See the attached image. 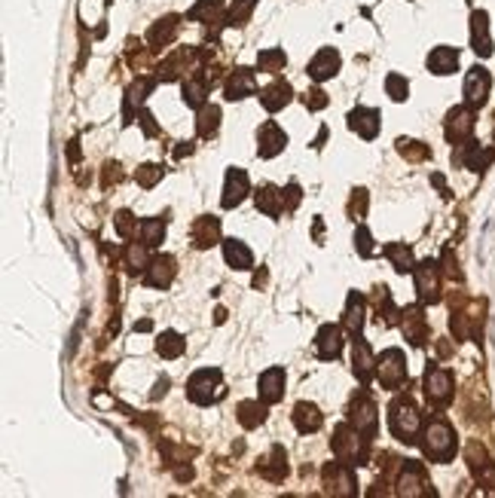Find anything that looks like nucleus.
<instances>
[{
  "label": "nucleus",
  "mask_w": 495,
  "mask_h": 498,
  "mask_svg": "<svg viewBox=\"0 0 495 498\" xmlns=\"http://www.w3.org/2000/svg\"><path fill=\"white\" fill-rule=\"evenodd\" d=\"M398 495H407V498L435 495V489H428L425 467H422L419 462H407L404 467H400V477H398Z\"/></svg>",
  "instance_id": "8"
},
{
  "label": "nucleus",
  "mask_w": 495,
  "mask_h": 498,
  "mask_svg": "<svg viewBox=\"0 0 495 498\" xmlns=\"http://www.w3.org/2000/svg\"><path fill=\"white\" fill-rule=\"evenodd\" d=\"M416 291H419V300L422 303H437L440 300V269L435 260H425L419 263L416 269Z\"/></svg>",
  "instance_id": "10"
},
{
  "label": "nucleus",
  "mask_w": 495,
  "mask_h": 498,
  "mask_svg": "<svg viewBox=\"0 0 495 498\" xmlns=\"http://www.w3.org/2000/svg\"><path fill=\"white\" fill-rule=\"evenodd\" d=\"M303 101H306V107H309V110H321V107H327V95L321 92V89H312V92H306Z\"/></svg>",
  "instance_id": "50"
},
{
  "label": "nucleus",
  "mask_w": 495,
  "mask_h": 498,
  "mask_svg": "<svg viewBox=\"0 0 495 498\" xmlns=\"http://www.w3.org/2000/svg\"><path fill=\"white\" fill-rule=\"evenodd\" d=\"M348 211H352V217H364V211H367V193L364 190H358L355 196H352V205H348Z\"/></svg>",
  "instance_id": "51"
},
{
  "label": "nucleus",
  "mask_w": 495,
  "mask_h": 498,
  "mask_svg": "<svg viewBox=\"0 0 495 498\" xmlns=\"http://www.w3.org/2000/svg\"><path fill=\"white\" fill-rule=\"evenodd\" d=\"M321 480H324V489L330 495H339V498L358 495V480H355V474H352V465H346V462H339V459L324 465Z\"/></svg>",
  "instance_id": "6"
},
{
  "label": "nucleus",
  "mask_w": 495,
  "mask_h": 498,
  "mask_svg": "<svg viewBox=\"0 0 495 498\" xmlns=\"http://www.w3.org/2000/svg\"><path fill=\"white\" fill-rule=\"evenodd\" d=\"M183 349H187V342L181 340V333H174V330H165L162 337H159V342H156V352L162 354V358H181L183 354Z\"/></svg>",
  "instance_id": "38"
},
{
  "label": "nucleus",
  "mask_w": 495,
  "mask_h": 498,
  "mask_svg": "<svg viewBox=\"0 0 495 498\" xmlns=\"http://www.w3.org/2000/svg\"><path fill=\"white\" fill-rule=\"evenodd\" d=\"M425 394H428V401L435 406L449 404V398H452V373L437 367V364H431V367L425 370Z\"/></svg>",
  "instance_id": "9"
},
{
  "label": "nucleus",
  "mask_w": 495,
  "mask_h": 498,
  "mask_svg": "<svg viewBox=\"0 0 495 498\" xmlns=\"http://www.w3.org/2000/svg\"><path fill=\"white\" fill-rule=\"evenodd\" d=\"M352 361H355V376H358V382H361V385H370V379L376 376V358H373V352H370L367 340L355 337V342H352Z\"/></svg>",
  "instance_id": "15"
},
{
  "label": "nucleus",
  "mask_w": 495,
  "mask_h": 498,
  "mask_svg": "<svg viewBox=\"0 0 495 498\" xmlns=\"http://www.w3.org/2000/svg\"><path fill=\"white\" fill-rule=\"evenodd\" d=\"M135 178H138V184H141V187H147V190H150V187L162 178V168H159V166H150V162H147V166H141V168H138V175H135Z\"/></svg>",
  "instance_id": "45"
},
{
  "label": "nucleus",
  "mask_w": 495,
  "mask_h": 498,
  "mask_svg": "<svg viewBox=\"0 0 495 498\" xmlns=\"http://www.w3.org/2000/svg\"><path fill=\"white\" fill-rule=\"evenodd\" d=\"M260 474L266 477V480H284V474H287V455L282 446H272V453H270V459H266V465H260Z\"/></svg>",
  "instance_id": "34"
},
{
  "label": "nucleus",
  "mask_w": 495,
  "mask_h": 498,
  "mask_svg": "<svg viewBox=\"0 0 495 498\" xmlns=\"http://www.w3.org/2000/svg\"><path fill=\"white\" fill-rule=\"evenodd\" d=\"M165 389H169V379H165V376H162V379L156 382V391H153L150 398H153V401H156V398H162V394H165Z\"/></svg>",
  "instance_id": "54"
},
{
  "label": "nucleus",
  "mask_w": 495,
  "mask_h": 498,
  "mask_svg": "<svg viewBox=\"0 0 495 498\" xmlns=\"http://www.w3.org/2000/svg\"><path fill=\"white\" fill-rule=\"evenodd\" d=\"M254 89H257V80H254V70H247V67H239L235 74L226 80V86H223V95L226 101H239V98H247V95H254Z\"/></svg>",
  "instance_id": "21"
},
{
  "label": "nucleus",
  "mask_w": 495,
  "mask_h": 498,
  "mask_svg": "<svg viewBox=\"0 0 495 498\" xmlns=\"http://www.w3.org/2000/svg\"><path fill=\"white\" fill-rule=\"evenodd\" d=\"M443 131H447L449 144H462V141H468L471 131H474V110H471V104L452 107L447 114V126H443Z\"/></svg>",
  "instance_id": "11"
},
{
  "label": "nucleus",
  "mask_w": 495,
  "mask_h": 498,
  "mask_svg": "<svg viewBox=\"0 0 495 498\" xmlns=\"http://www.w3.org/2000/svg\"><path fill=\"white\" fill-rule=\"evenodd\" d=\"M489 89H492V77H489V70H486V67H480V65H474V67L468 70V77H465V101H468L471 107L486 104Z\"/></svg>",
  "instance_id": "12"
},
{
  "label": "nucleus",
  "mask_w": 495,
  "mask_h": 498,
  "mask_svg": "<svg viewBox=\"0 0 495 498\" xmlns=\"http://www.w3.org/2000/svg\"><path fill=\"white\" fill-rule=\"evenodd\" d=\"M141 242L144 245H150V248H156L159 242L165 239V220L159 217H150V220H141Z\"/></svg>",
  "instance_id": "39"
},
{
  "label": "nucleus",
  "mask_w": 495,
  "mask_h": 498,
  "mask_svg": "<svg viewBox=\"0 0 495 498\" xmlns=\"http://www.w3.org/2000/svg\"><path fill=\"white\" fill-rule=\"evenodd\" d=\"M339 70V53L336 49H321L312 62H309V77L318 80V83H324V80H330Z\"/></svg>",
  "instance_id": "22"
},
{
  "label": "nucleus",
  "mask_w": 495,
  "mask_h": 498,
  "mask_svg": "<svg viewBox=\"0 0 495 498\" xmlns=\"http://www.w3.org/2000/svg\"><path fill=\"white\" fill-rule=\"evenodd\" d=\"M174 272H178V266H174V257L162 254V257H153L150 260L144 281H147V288H169L171 278H174Z\"/></svg>",
  "instance_id": "18"
},
{
  "label": "nucleus",
  "mask_w": 495,
  "mask_h": 498,
  "mask_svg": "<svg viewBox=\"0 0 495 498\" xmlns=\"http://www.w3.org/2000/svg\"><path fill=\"white\" fill-rule=\"evenodd\" d=\"M284 398V370L282 367H270L260 376V401L275 404Z\"/></svg>",
  "instance_id": "25"
},
{
  "label": "nucleus",
  "mask_w": 495,
  "mask_h": 498,
  "mask_svg": "<svg viewBox=\"0 0 495 498\" xmlns=\"http://www.w3.org/2000/svg\"><path fill=\"white\" fill-rule=\"evenodd\" d=\"M422 450L431 462H449L456 455V431L447 419H431L422 431Z\"/></svg>",
  "instance_id": "1"
},
{
  "label": "nucleus",
  "mask_w": 495,
  "mask_h": 498,
  "mask_svg": "<svg viewBox=\"0 0 495 498\" xmlns=\"http://www.w3.org/2000/svg\"><path fill=\"white\" fill-rule=\"evenodd\" d=\"M284 144H287V135L275 123H263L260 131H257V153H260L263 159L278 156L284 150Z\"/></svg>",
  "instance_id": "14"
},
{
  "label": "nucleus",
  "mask_w": 495,
  "mask_h": 498,
  "mask_svg": "<svg viewBox=\"0 0 495 498\" xmlns=\"http://www.w3.org/2000/svg\"><path fill=\"white\" fill-rule=\"evenodd\" d=\"M218 129H220V107L202 104L199 119H196V131H199V138H211Z\"/></svg>",
  "instance_id": "36"
},
{
  "label": "nucleus",
  "mask_w": 495,
  "mask_h": 498,
  "mask_svg": "<svg viewBox=\"0 0 495 498\" xmlns=\"http://www.w3.org/2000/svg\"><path fill=\"white\" fill-rule=\"evenodd\" d=\"M141 126H144V131H147V135H153V131H156V123H153V117L147 114V110L141 114Z\"/></svg>",
  "instance_id": "53"
},
{
  "label": "nucleus",
  "mask_w": 495,
  "mask_h": 498,
  "mask_svg": "<svg viewBox=\"0 0 495 498\" xmlns=\"http://www.w3.org/2000/svg\"><path fill=\"white\" fill-rule=\"evenodd\" d=\"M343 324H346V330L352 333V337H358V333H361V328H364V300H361L355 291L348 293V303H346V315H343Z\"/></svg>",
  "instance_id": "32"
},
{
  "label": "nucleus",
  "mask_w": 495,
  "mask_h": 498,
  "mask_svg": "<svg viewBox=\"0 0 495 498\" xmlns=\"http://www.w3.org/2000/svg\"><path fill=\"white\" fill-rule=\"evenodd\" d=\"M218 6H220V0H199L193 9H190V18H196V22H202V18H208L218 13Z\"/></svg>",
  "instance_id": "46"
},
{
  "label": "nucleus",
  "mask_w": 495,
  "mask_h": 498,
  "mask_svg": "<svg viewBox=\"0 0 495 498\" xmlns=\"http://www.w3.org/2000/svg\"><path fill=\"white\" fill-rule=\"evenodd\" d=\"M220 239V220L218 217H199L193 223V245L196 248H211Z\"/></svg>",
  "instance_id": "26"
},
{
  "label": "nucleus",
  "mask_w": 495,
  "mask_h": 498,
  "mask_svg": "<svg viewBox=\"0 0 495 498\" xmlns=\"http://www.w3.org/2000/svg\"><path fill=\"white\" fill-rule=\"evenodd\" d=\"M147 248L150 245H135V242H129V245H126V266H129V272H138V269L150 266Z\"/></svg>",
  "instance_id": "41"
},
{
  "label": "nucleus",
  "mask_w": 495,
  "mask_h": 498,
  "mask_svg": "<svg viewBox=\"0 0 495 498\" xmlns=\"http://www.w3.org/2000/svg\"><path fill=\"white\" fill-rule=\"evenodd\" d=\"M355 248L361 251V257H370V254H373V242H370L367 227H358V232H355Z\"/></svg>",
  "instance_id": "49"
},
{
  "label": "nucleus",
  "mask_w": 495,
  "mask_h": 498,
  "mask_svg": "<svg viewBox=\"0 0 495 498\" xmlns=\"http://www.w3.org/2000/svg\"><path fill=\"white\" fill-rule=\"evenodd\" d=\"M385 89H388V95L395 101H404L407 92H410V83H407V77H400V74H388L385 77Z\"/></svg>",
  "instance_id": "44"
},
{
  "label": "nucleus",
  "mask_w": 495,
  "mask_h": 498,
  "mask_svg": "<svg viewBox=\"0 0 495 498\" xmlns=\"http://www.w3.org/2000/svg\"><path fill=\"white\" fill-rule=\"evenodd\" d=\"M428 70L437 77H449L459 70V49L452 46H435L428 55Z\"/></svg>",
  "instance_id": "20"
},
{
  "label": "nucleus",
  "mask_w": 495,
  "mask_h": 498,
  "mask_svg": "<svg viewBox=\"0 0 495 498\" xmlns=\"http://www.w3.org/2000/svg\"><path fill=\"white\" fill-rule=\"evenodd\" d=\"M257 6V0H233L230 6V25H245L251 18V9Z\"/></svg>",
  "instance_id": "43"
},
{
  "label": "nucleus",
  "mask_w": 495,
  "mask_h": 498,
  "mask_svg": "<svg viewBox=\"0 0 495 498\" xmlns=\"http://www.w3.org/2000/svg\"><path fill=\"white\" fill-rule=\"evenodd\" d=\"M388 428L400 443H416L422 431V416L410 398H395L388 406Z\"/></svg>",
  "instance_id": "2"
},
{
  "label": "nucleus",
  "mask_w": 495,
  "mask_h": 498,
  "mask_svg": "<svg viewBox=\"0 0 495 498\" xmlns=\"http://www.w3.org/2000/svg\"><path fill=\"white\" fill-rule=\"evenodd\" d=\"M348 129L358 131L361 138H376V131H379V114L376 110H370V107H358L348 114Z\"/></svg>",
  "instance_id": "24"
},
{
  "label": "nucleus",
  "mask_w": 495,
  "mask_h": 498,
  "mask_svg": "<svg viewBox=\"0 0 495 498\" xmlns=\"http://www.w3.org/2000/svg\"><path fill=\"white\" fill-rule=\"evenodd\" d=\"M471 46L477 55H492V37H489V16L477 9V13L471 16Z\"/></svg>",
  "instance_id": "17"
},
{
  "label": "nucleus",
  "mask_w": 495,
  "mask_h": 498,
  "mask_svg": "<svg viewBox=\"0 0 495 498\" xmlns=\"http://www.w3.org/2000/svg\"><path fill=\"white\" fill-rule=\"evenodd\" d=\"M282 199H284V208H287V211H294L297 205H300V187L291 184L287 190H282Z\"/></svg>",
  "instance_id": "52"
},
{
  "label": "nucleus",
  "mask_w": 495,
  "mask_h": 498,
  "mask_svg": "<svg viewBox=\"0 0 495 498\" xmlns=\"http://www.w3.org/2000/svg\"><path fill=\"white\" fill-rule=\"evenodd\" d=\"M452 159L462 162V166H468L471 171H483V168L489 166L492 153H489L486 147H480V144H474V141H468V144H462V150Z\"/></svg>",
  "instance_id": "27"
},
{
  "label": "nucleus",
  "mask_w": 495,
  "mask_h": 498,
  "mask_svg": "<svg viewBox=\"0 0 495 498\" xmlns=\"http://www.w3.org/2000/svg\"><path fill=\"white\" fill-rule=\"evenodd\" d=\"M294 425H297V431H300V434H312V431H318L324 425V416H321V410H318L315 404L300 401L294 406Z\"/></svg>",
  "instance_id": "23"
},
{
  "label": "nucleus",
  "mask_w": 495,
  "mask_h": 498,
  "mask_svg": "<svg viewBox=\"0 0 495 498\" xmlns=\"http://www.w3.org/2000/svg\"><path fill=\"white\" fill-rule=\"evenodd\" d=\"M376 376L385 389H400L407 382V358L400 349H388L383 352V358L376 361Z\"/></svg>",
  "instance_id": "7"
},
{
  "label": "nucleus",
  "mask_w": 495,
  "mask_h": 498,
  "mask_svg": "<svg viewBox=\"0 0 495 498\" xmlns=\"http://www.w3.org/2000/svg\"><path fill=\"white\" fill-rule=\"evenodd\" d=\"M223 257H226V263H230L233 269H251L254 266L251 248H247L245 242H239V239H226L223 242Z\"/></svg>",
  "instance_id": "29"
},
{
  "label": "nucleus",
  "mask_w": 495,
  "mask_h": 498,
  "mask_svg": "<svg viewBox=\"0 0 495 498\" xmlns=\"http://www.w3.org/2000/svg\"><path fill=\"white\" fill-rule=\"evenodd\" d=\"M346 422L352 425L358 434H364L367 440L376 437V425H379V413H376V404L370 398L367 391H358L352 401H348V410H346Z\"/></svg>",
  "instance_id": "4"
},
{
  "label": "nucleus",
  "mask_w": 495,
  "mask_h": 498,
  "mask_svg": "<svg viewBox=\"0 0 495 498\" xmlns=\"http://www.w3.org/2000/svg\"><path fill=\"white\" fill-rule=\"evenodd\" d=\"M254 199H257V211H263L266 217H278V215H282V208H284V199H282V193H278L275 187H260Z\"/></svg>",
  "instance_id": "33"
},
{
  "label": "nucleus",
  "mask_w": 495,
  "mask_h": 498,
  "mask_svg": "<svg viewBox=\"0 0 495 498\" xmlns=\"http://www.w3.org/2000/svg\"><path fill=\"white\" fill-rule=\"evenodd\" d=\"M247 196V175L242 168H230L226 171V184H223V208H235L242 205V199Z\"/></svg>",
  "instance_id": "19"
},
{
  "label": "nucleus",
  "mask_w": 495,
  "mask_h": 498,
  "mask_svg": "<svg viewBox=\"0 0 495 498\" xmlns=\"http://www.w3.org/2000/svg\"><path fill=\"white\" fill-rule=\"evenodd\" d=\"M367 437L364 434H358L352 425H339V428L334 431V440H330V446H334V455L339 462H346V465H367Z\"/></svg>",
  "instance_id": "3"
},
{
  "label": "nucleus",
  "mask_w": 495,
  "mask_h": 498,
  "mask_svg": "<svg viewBox=\"0 0 495 498\" xmlns=\"http://www.w3.org/2000/svg\"><path fill=\"white\" fill-rule=\"evenodd\" d=\"M260 104L270 110V114H275V110H282L284 104H291V86L284 83V80H275V83H270L260 92Z\"/></svg>",
  "instance_id": "28"
},
{
  "label": "nucleus",
  "mask_w": 495,
  "mask_h": 498,
  "mask_svg": "<svg viewBox=\"0 0 495 498\" xmlns=\"http://www.w3.org/2000/svg\"><path fill=\"white\" fill-rule=\"evenodd\" d=\"M315 352H318L321 361L339 358V352H343V330H339L336 324H324L315 337Z\"/></svg>",
  "instance_id": "16"
},
{
  "label": "nucleus",
  "mask_w": 495,
  "mask_h": 498,
  "mask_svg": "<svg viewBox=\"0 0 495 498\" xmlns=\"http://www.w3.org/2000/svg\"><path fill=\"white\" fill-rule=\"evenodd\" d=\"M205 95H208V77L190 74L187 80H183V104L202 107L205 104Z\"/></svg>",
  "instance_id": "31"
},
{
  "label": "nucleus",
  "mask_w": 495,
  "mask_h": 498,
  "mask_svg": "<svg viewBox=\"0 0 495 498\" xmlns=\"http://www.w3.org/2000/svg\"><path fill=\"white\" fill-rule=\"evenodd\" d=\"M257 65H260V70L275 74V70H282L287 65V55H284V49H263V53L257 55Z\"/></svg>",
  "instance_id": "42"
},
{
  "label": "nucleus",
  "mask_w": 495,
  "mask_h": 498,
  "mask_svg": "<svg viewBox=\"0 0 495 498\" xmlns=\"http://www.w3.org/2000/svg\"><path fill=\"white\" fill-rule=\"evenodd\" d=\"M187 394H190L193 404H202V406H208L218 398H223V376H220V370L218 367L196 370L190 376V382H187Z\"/></svg>",
  "instance_id": "5"
},
{
  "label": "nucleus",
  "mask_w": 495,
  "mask_h": 498,
  "mask_svg": "<svg viewBox=\"0 0 495 498\" xmlns=\"http://www.w3.org/2000/svg\"><path fill=\"white\" fill-rule=\"evenodd\" d=\"M465 459H468L471 474L477 477V483H480V486H492V483H495V462L489 459V453L483 450V446H480L477 440L468 443Z\"/></svg>",
  "instance_id": "13"
},
{
  "label": "nucleus",
  "mask_w": 495,
  "mask_h": 498,
  "mask_svg": "<svg viewBox=\"0 0 495 498\" xmlns=\"http://www.w3.org/2000/svg\"><path fill=\"white\" fill-rule=\"evenodd\" d=\"M400 153L410 156V159H425L428 156V147H419V141H398Z\"/></svg>",
  "instance_id": "48"
},
{
  "label": "nucleus",
  "mask_w": 495,
  "mask_h": 498,
  "mask_svg": "<svg viewBox=\"0 0 495 498\" xmlns=\"http://www.w3.org/2000/svg\"><path fill=\"white\" fill-rule=\"evenodd\" d=\"M113 227H117V232L122 239H129L132 229H135V217H132V211H119V215L113 217Z\"/></svg>",
  "instance_id": "47"
},
{
  "label": "nucleus",
  "mask_w": 495,
  "mask_h": 498,
  "mask_svg": "<svg viewBox=\"0 0 495 498\" xmlns=\"http://www.w3.org/2000/svg\"><path fill=\"white\" fill-rule=\"evenodd\" d=\"M404 333H407V340L412 345H425L428 321H425V315H422V309H407L404 312Z\"/></svg>",
  "instance_id": "30"
},
{
  "label": "nucleus",
  "mask_w": 495,
  "mask_h": 498,
  "mask_svg": "<svg viewBox=\"0 0 495 498\" xmlns=\"http://www.w3.org/2000/svg\"><path fill=\"white\" fill-rule=\"evenodd\" d=\"M385 257L391 260V266H395L398 272H412V269H416V263H412V251L407 245H388Z\"/></svg>",
  "instance_id": "40"
},
{
  "label": "nucleus",
  "mask_w": 495,
  "mask_h": 498,
  "mask_svg": "<svg viewBox=\"0 0 495 498\" xmlns=\"http://www.w3.org/2000/svg\"><path fill=\"white\" fill-rule=\"evenodd\" d=\"M266 419V401H242L239 404V422L245 425V428H257Z\"/></svg>",
  "instance_id": "37"
},
{
  "label": "nucleus",
  "mask_w": 495,
  "mask_h": 498,
  "mask_svg": "<svg viewBox=\"0 0 495 498\" xmlns=\"http://www.w3.org/2000/svg\"><path fill=\"white\" fill-rule=\"evenodd\" d=\"M174 34H178V16H165L150 28L147 40H150V46H165L174 40Z\"/></svg>",
  "instance_id": "35"
}]
</instances>
